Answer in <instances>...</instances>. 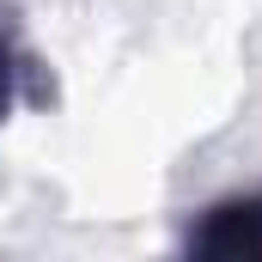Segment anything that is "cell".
<instances>
[{
  "instance_id": "cell-1",
  "label": "cell",
  "mask_w": 262,
  "mask_h": 262,
  "mask_svg": "<svg viewBox=\"0 0 262 262\" xmlns=\"http://www.w3.org/2000/svg\"><path fill=\"white\" fill-rule=\"evenodd\" d=\"M177 262H262V189L207 201L183 232Z\"/></svg>"
},
{
  "instance_id": "cell-2",
  "label": "cell",
  "mask_w": 262,
  "mask_h": 262,
  "mask_svg": "<svg viewBox=\"0 0 262 262\" xmlns=\"http://www.w3.org/2000/svg\"><path fill=\"white\" fill-rule=\"evenodd\" d=\"M25 67H31V55H25L18 31L0 25V134L12 122V110H18V79H25Z\"/></svg>"
}]
</instances>
